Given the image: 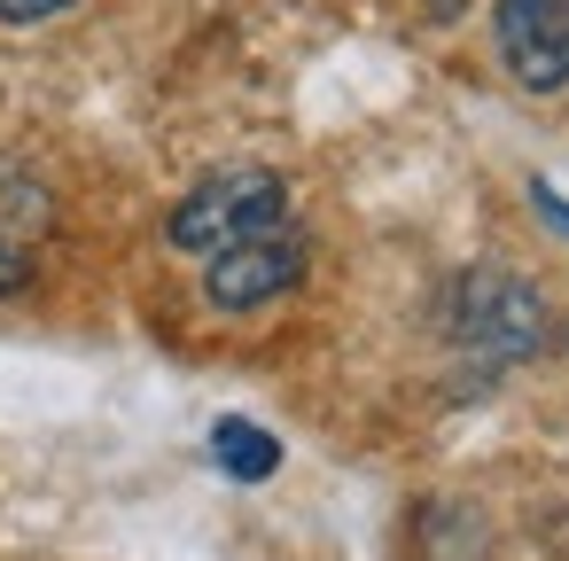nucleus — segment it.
<instances>
[{"instance_id": "nucleus-1", "label": "nucleus", "mask_w": 569, "mask_h": 561, "mask_svg": "<svg viewBox=\"0 0 569 561\" xmlns=\"http://www.w3.org/2000/svg\"><path fill=\"white\" fill-rule=\"evenodd\" d=\"M289 219V188L266 172V164H234V172H211L172 219H164V242L188 250V258H211L227 242H250L266 227Z\"/></svg>"}, {"instance_id": "nucleus-2", "label": "nucleus", "mask_w": 569, "mask_h": 561, "mask_svg": "<svg viewBox=\"0 0 569 561\" xmlns=\"http://www.w3.org/2000/svg\"><path fill=\"white\" fill-rule=\"evenodd\" d=\"M445 328H452V343H460L468 359L515 367V359L538 351L546 312H538V297H530L515 273H460V281H452V304H445Z\"/></svg>"}, {"instance_id": "nucleus-3", "label": "nucleus", "mask_w": 569, "mask_h": 561, "mask_svg": "<svg viewBox=\"0 0 569 561\" xmlns=\"http://www.w3.org/2000/svg\"><path fill=\"white\" fill-rule=\"evenodd\" d=\"M491 40L515 87L530 94H569V0H499Z\"/></svg>"}, {"instance_id": "nucleus-4", "label": "nucleus", "mask_w": 569, "mask_h": 561, "mask_svg": "<svg viewBox=\"0 0 569 561\" xmlns=\"http://www.w3.org/2000/svg\"><path fill=\"white\" fill-rule=\"evenodd\" d=\"M297 281H305V242H297V234H289V219H281V227H266V234H250V242L211 250L203 297H211L219 312H258V304L289 297Z\"/></svg>"}, {"instance_id": "nucleus-5", "label": "nucleus", "mask_w": 569, "mask_h": 561, "mask_svg": "<svg viewBox=\"0 0 569 561\" xmlns=\"http://www.w3.org/2000/svg\"><path fill=\"white\" fill-rule=\"evenodd\" d=\"M40 234H48V196H40L17 164H0V297L32 273Z\"/></svg>"}, {"instance_id": "nucleus-6", "label": "nucleus", "mask_w": 569, "mask_h": 561, "mask_svg": "<svg viewBox=\"0 0 569 561\" xmlns=\"http://www.w3.org/2000/svg\"><path fill=\"white\" fill-rule=\"evenodd\" d=\"M211 460L234 475V483H266L273 468H281V444L258 429V421H242V413H227L219 429H211Z\"/></svg>"}, {"instance_id": "nucleus-7", "label": "nucleus", "mask_w": 569, "mask_h": 561, "mask_svg": "<svg viewBox=\"0 0 569 561\" xmlns=\"http://www.w3.org/2000/svg\"><path fill=\"white\" fill-rule=\"evenodd\" d=\"M63 9H71V0H0V24H48Z\"/></svg>"}, {"instance_id": "nucleus-8", "label": "nucleus", "mask_w": 569, "mask_h": 561, "mask_svg": "<svg viewBox=\"0 0 569 561\" xmlns=\"http://www.w3.org/2000/svg\"><path fill=\"white\" fill-rule=\"evenodd\" d=\"M530 203L546 211V227H553V234H569V196H561L553 180H530Z\"/></svg>"}]
</instances>
